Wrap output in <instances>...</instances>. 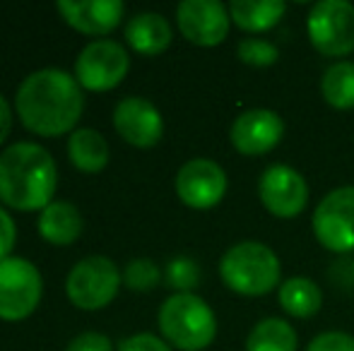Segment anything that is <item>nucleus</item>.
Masks as SVG:
<instances>
[{"label": "nucleus", "instance_id": "22", "mask_svg": "<svg viewBox=\"0 0 354 351\" xmlns=\"http://www.w3.org/2000/svg\"><path fill=\"white\" fill-rule=\"evenodd\" d=\"M321 92L328 106L337 108V111H350V108H354V63L350 61L333 63L323 72Z\"/></svg>", "mask_w": 354, "mask_h": 351}, {"label": "nucleus", "instance_id": "16", "mask_svg": "<svg viewBox=\"0 0 354 351\" xmlns=\"http://www.w3.org/2000/svg\"><path fill=\"white\" fill-rule=\"evenodd\" d=\"M126 41L145 56H157L171 43V24L159 12H138L126 24Z\"/></svg>", "mask_w": 354, "mask_h": 351}, {"label": "nucleus", "instance_id": "24", "mask_svg": "<svg viewBox=\"0 0 354 351\" xmlns=\"http://www.w3.org/2000/svg\"><path fill=\"white\" fill-rule=\"evenodd\" d=\"M236 56L239 61L251 68H270L277 63L280 51H277L275 43L263 41V39H243L236 46Z\"/></svg>", "mask_w": 354, "mask_h": 351}, {"label": "nucleus", "instance_id": "17", "mask_svg": "<svg viewBox=\"0 0 354 351\" xmlns=\"http://www.w3.org/2000/svg\"><path fill=\"white\" fill-rule=\"evenodd\" d=\"M39 234L56 245L73 243L82 234V214L68 200H53L39 214Z\"/></svg>", "mask_w": 354, "mask_h": 351}, {"label": "nucleus", "instance_id": "15", "mask_svg": "<svg viewBox=\"0 0 354 351\" xmlns=\"http://www.w3.org/2000/svg\"><path fill=\"white\" fill-rule=\"evenodd\" d=\"M58 10L68 24L84 34H106L121 22V0H58Z\"/></svg>", "mask_w": 354, "mask_h": 351}, {"label": "nucleus", "instance_id": "29", "mask_svg": "<svg viewBox=\"0 0 354 351\" xmlns=\"http://www.w3.org/2000/svg\"><path fill=\"white\" fill-rule=\"evenodd\" d=\"M15 239H17V229H15L12 217L0 207V260L10 258V250H12V245H15Z\"/></svg>", "mask_w": 354, "mask_h": 351}, {"label": "nucleus", "instance_id": "21", "mask_svg": "<svg viewBox=\"0 0 354 351\" xmlns=\"http://www.w3.org/2000/svg\"><path fill=\"white\" fill-rule=\"evenodd\" d=\"M246 351H297V332L282 318H266L251 330Z\"/></svg>", "mask_w": 354, "mask_h": 351}, {"label": "nucleus", "instance_id": "10", "mask_svg": "<svg viewBox=\"0 0 354 351\" xmlns=\"http://www.w3.org/2000/svg\"><path fill=\"white\" fill-rule=\"evenodd\" d=\"M261 202L277 219H294L308 205V185L297 169L287 164H272L258 181Z\"/></svg>", "mask_w": 354, "mask_h": 351}, {"label": "nucleus", "instance_id": "3", "mask_svg": "<svg viewBox=\"0 0 354 351\" xmlns=\"http://www.w3.org/2000/svg\"><path fill=\"white\" fill-rule=\"evenodd\" d=\"M219 274L222 281L241 296H266L280 284V258L275 250L258 241H243L236 243L219 260Z\"/></svg>", "mask_w": 354, "mask_h": 351}, {"label": "nucleus", "instance_id": "9", "mask_svg": "<svg viewBox=\"0 0 354 351\" xmlns=\"http://www.w3.org/2000/svg\"><path fill=\"white\" fill-rule=\"evenodd\" d=\"M128 68H131V58L121 43L111 39H97L80 51L75 61V80L80 82V87L104 92L116 87L126 77Z\"/></svg>", "mask_w": 354, "mask_h": 351}, {"label": "nucleus", "instance_id": "12", "mask_svg": "<svg viewBox=\"0 0 354 351\" xmlns=\"http://www.w3.org/2000/svg\"><path fill=\"white\" fill-rule=\"evenodd\" d=\"M176 192L193 210H212L227 192V174L212 159H191L178 169Z\"/></svg>", "mask_w": 354, "mask_h": 351}, {"label": "nucleus", "instance_id": "27", "mask_svg": "<svg viewBox=\"0 0 354 351\" xmlns=\"http://www.w3.org/2000/svg\"><path fill=\"white\" fill-rule=\"evenodd\" d=\"M118 351H171L164 339H159L157 334H149V332H140V334H133V337L123 339L118 344Z\"/></svg>", "mask_w": 354, "mask_h": 351}, {"label": "nucleus", "instance_id": "4", "mask_svg": "<svg viewBox=\"0 0 354 351\" xmlns=\"http://www.w3.org/2000/svg\"><path fill=\"white\" fill-rule=\"evenodd\" d=\"M159 330L176 349L201 351L212 344L217 318L201 296L171 294L159 308Z\"/></svg>", "mask_w": 354, "mask_h": 351}, {"label": "nucleus", "instance_id": "11", "mask_svg": "<svg viewBox=\"0 0 354 351\" xmlns=\"http://www.w3.org/2000/svg\"><path fill=\"white\" fill-rule=\"evenodd\" d=\"M284 137V123L270 108H248L239 113L229 130L234 150L243 157H263L272 152Z\"/></svg>", "mask_w": 354, "mask_h": 351}, {"label": "nucleus", "instance_id": "18", "mask_svg": "<svg viewBox=\"0 0 354 351\" xmlns=\"http://www.w3.org/2000/svg\"><path fill=\"white\" fill-rule=\"evenodd\" d=\"M287 12V5L282 0H263V3H253V0H234L229 5V17L239 29L251 34L270 32L272 27L280 24V19Z\"/></svg>", "mask_w": 354, "mask_h": 351}, {"label": "nucleus", "instance_id": "6", "mask_svg": "<svg viewBox=\"0 0 354 351\" xmlns=\"http://www.w3.org/2000/svg\"><path fill=\"white\" fill-rule=\"evenodd\" d=\"M123 274L106 255H87L68 272L66 294L77 308L97 310L118 294Z\"/></svg>", "mask_w": 354, "mask_h": 351}, {"label": "nucleus", "instance_id": "1", "mask_svg": "<svg viewBox=\"0 0 354 351\" xmlns=\"http://www.w3.org/2000/svg\"><path fill=\"white\" fill-rule=\"evenodd\" d=\"M17 116L37 135H63L73 130L84 106L80 82L61 68H41L17 89Z\"/></svg>", "mask_w": 354, "mask_h": 351}, {"label": "nucleus", "instance_id": "2", "mask_svg": "<svg viewBox=\"0 0 354 351\" xmlns=\"http://www.w3.org/2000/svg\"><path fill=\"white\" fill-rule=\"evenodd\" d=\"M56 161L37 142H15L0 154V200L15 210H44L56 190Z\"/></svg>", "mask_w": 354, "mask_h": 351}, {"label": "nucleus", "instance_id": "19", "mask_svg": "<svg viewBox=\"0 0 354 351\" xmlns=\"http://www.w3.org/2000/svg\"><path fill=\"white\" fill-rule=\"evenodd\" d=\"M68 157L80 171L97 174L109 164V145L94 128H77L68 137Z\"/></svg>", "mask_w": 354, "mask_h": 351}, {"label": "nucleus", "instance_id": "7", "mask_svg": "<svg viewBox=\"0 0 354 351\" xmlns=\"http://www.w3.org/2000/svg\"><path fill=\"white\" fill-rule=\"evenodd\" d=\"M311 226L326 250L337 255L354 253V185L328 192L313 212Z\"/></svg>", "mask_w": 354, "mask_h": 351}, {"label": "nucleus", "instance_id": "23", "mask_svg": "<svg viewBox=\"0 0 354 351\" xmlns=\"http://www.w3.org/2000/svg\"><path fill=\"white\" fill-rule=\"evenodd\" d=\"M162 281V270L154 260L149 258H136L123 270V284L133 291H149Z\"/></svg>", "mask_w": 354, "mask_h": 351}, {"label": "nucleus", "instance_id": "28", "mask_svg": "<svg viewBox=\"0 0 354 351\" xmlns=\"http://www.w3.org/2000/svg\"><path fill=\"white\" fill-rule=\"evenodd\" d=\"M111 339L102 332H80L71 339L66 351H111Z\"/></svg>", "mask_w": 354, "mask_h": 351}, {"label": "nucleus", "instance_id": "20", "mask_svg": "<svg viewBox=\"0 0 354 351\" xmlns=\"http://www.w3.org/2000/svg\"><path fill=\"white\" fill-rule=\"evenodd\" d=\"M280 305L292 318L306 320L321 310L323 294L318 284H313L306 277H292L280 286Z\"/></svg>", "mask_w": 354, "mask_h": 351}, {"label": "nucleus", "instance_id": "13", "mask_svg": "<svg viewBox=\"0 0 354 351\" xmlns=\"http://www.w3.org/2000/svg\"><path fill=\"white\" fill-rule=\"evenodd\" d=\"M181 34L196 46H217L229 34V10L219 0H183L176 8Z\"/></svg>", "mask_w": 354, "mask_h": 351}, {"label": "nucleus", "instance_id": "25", "mask_svg": "<svg viewBox=\"0 0 354 351\" xmlns=\"http://www.w3.org/2000/svg\"><path fill=\"white\" fill-rule=\"evenodd\" d=\"M201 281V267L191 258H174L167 265V284L176 289V294H191Z\"/></svg>", "mask_w": 354, "mask_h": 351}, {"label": "nucleus", "instance_id": "5", "mask_svg": "<svg viewBox=\"0 0 354 351\" xmlns=\"http://www.w3.org/2000/svg\"><path fill=\"white\" fill-rule=\"evenodd\" d=\"M308 41L328 58H345L354 51V8L347 0H321L306 17Z\"/></svg>", "mask_w": 354, "mask_h": 351}, {"label": "nucleus", "instance_id": "8", "mask_svg": "<svg viewBox=\"0 0 354 351\" xmlns=\"http://www.w3.org/2000/svg\"><path fill=\"white\" fill-rule=\"evenodd\" d=\"M41 272L27 258L0 260V318L22 320L41 299Z\"/></svg>", "mask_w": 354, "mask_h": 351}, {"label": "nucleus", "instance_id": "14", "mask_svg": "<svg viewBox=\"0 0 354 351\" xmlns=\"http://www.w3.org/2000/svg\"><path fill=\"white\" fill-rule=\"evenodd\" d=\"M113 128L131 145L152 147L162 140L164 121L152 101L142 97H126L113 108Z\"/></svg>", "mask_w": 354, "mask_h": 351}, {"label": "nucleus", "instance_id": "26", "mask_svg": "<svg viewBox=\"0 0 354 351\" xmlns=\"http://www.w3.org/2000/svg\"><path fill=\"white\" fill-rule=\"evenodd\" d=\"M306 351H354V337L347 332H323L308 342Z\"/></svg>", "mask_w": 354, "mask_h": 351}, {"label": "nucleus", "instance_id": "30", "mask_svg": "<svg viewBox=\"0 0 354 351\" xmlns=\"http://www.w3.org/2000/svg\"><path fill=\"white\" fill-rule=\"evenodd\" d=\"M10 126H12V111H10V103L8 99L0 94V142L8 137Z\"/></svg>", "mask_w": 354, "mask_h": 351}]
</instances>
